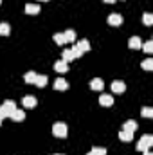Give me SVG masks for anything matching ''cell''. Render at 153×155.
<instances>
[{
  "mask_svg": "<svg viewBox=\"0 0 153 155\" xmlns=\"http://www.w3.org/2000/svg\"><path fill=\"white\" fill-rule=\"evenodd\" d=\"M119 139H121V141H124V143H130V141L133 139V134H130V132H124V130H121V134H119Z\"/></svg>",
  "mask_w": 153,
  "mask_h": 155,
  "instance_id": "d6986e66",
  "label": "cell"
},
{
  "mask_svg": "<svg viewBox=\"0 0 153 155\" xmlns=\"http://www.w3.org/2000/svg\"><path fill=\"white\" fill-rule=\"evenodd\" d=\"M72 60H74L72 51H70V49H65V51H63V61H67V63H69V61H72Z\"/></svg>",
  "mask_w": 153,
  "mask_h": 155,
  "instance_id": "7402d4cb",
  "label": "cell"
},
{
  "mask_svg": "<svg viewBox=\"0 0 153 155\" xmlns=\"http://www.w3.org/2000/svg\"><path fill=\"white\" fill-rule=\"evenodd\" d=\"M36 78H38V74H36L34 71H29V72H25V74H24V81H25V83H34V81H36Z\"/></svg>",
  "mask_w": 153,
  "mask_h": 155,
  "instance_id": "2e32d148",
  "label": "cell"
},
{
  "mask_svg": "<svg viewBox=\"0 0 153 155\" xmlns=\"http://www.w3.org/2000/svg\"><path fill=\"white\" fill-rule=\"evenodd\" d=\"M126 90V85L122 83V81H114L112 83V92H115V94H122Z\"/></svg>",
  "mask_w": 153,
  "mask_h": 155,
  "instance_id": "8fae6325",
  "label": "cell"
},
{
  "mask_svg": "<svg viewBox=\"0 0 153 155\" xmlns=\"http://www.w3.org/2000/svg\"><path fill=\"white\" fill-rule=\"evenodd\" d=\"M141 114H142V117H153V108L151 107H144Z\"/></svg>",
  "mask_w": 153,
  "mask_h": 155,
  "instance_id": "4316f807",
  "label": "cell"
},
{
  "mask_svg": "<svg viewBox=\"0 0 153 155\" xmlns=\"http://www.w3.org/2000/svg\"><path fill=\"white\" fill-rule=\"evenodd\" d=\"M22 105H24L25 108H34V107H36V97H34V96H25V97L22 99Z\"/></svg>",
  "mask_w": 153,
  "mask_h": 155,
  "instance_id": "52a82bcc",
  "label": "cell"
},
{
  "mask_svg": "<svg viewBox=\"0 0 153 155\" xmlns=\"http://www.w3.org/2000/svg\"><path fill=\"white\" fill-rule=\"evenodd\" d=\"M40 11H41V7L36 5V4H27V5H25V13H27V15H38Z\"/></svg>",
  "mask_w": 153,
  "mask_h": 155,
  "instance_id": "4fadbf2b",
  "label": "cell"
},
{
  "mask_svg": "<svg viewBox=\"0 0 153 155\" xmlns=\"http://www.w3.org/2000/svg\"><path fill=\"white\" fill-rule=\"evenodd\" d=\"M0 124H2V119H0Z\"/></svg>",
  "mask_w": 153,
  "mask_h": 155,
  "instance_id": "d6a6232c",
  "label": "cell"
},
{
  "mask_svg": "<svg viewBox=\"0 0 153 155\" xmlns=\"http://www.w3.org/2000/svg\"><path fill=\"white\" fill-rule=\"evenodd\" d=\"M141 47H142V51H144V52L151 54V52H153V40H148V41H146V43H142Z\"/></svg>",
  "mask_w": 153,
  "mask_h": 155,
  "instance_id": "44dd1931",
  "label": "cell"
},
{
  "mask_svg": "<svg viewBox=\"0 0 153 155\" xmlns=\"http://www.w3.org/2000/svg\"><path fill=\"white\" fill-rule=\"evenodd\" d=\"M63 38H65V43L67 41H76V31L74 29H67L63 33Z\"/></svg>",
  "mask_w": 153,
  "mask_h": 155,
  "instance_id": "9a60e30c",
  "label": "cell"
},
{
  "mask_svg": "<svg viewBox=\"0 0 153 155\" xmlns=\"http://www.w3.org/2000/svg\"><path fill=\"white\" fill-rule=\"evenodd\" d=\"M40 2H47V0H40Z\"/></svg>",
  "mask_w": 153,
  "mask_h": 155,
  "instance_id": "1f68e13d",
  "label": "cell"
},
{
  "mask_svg": "<svg viewBox=\"0 0 153 155\" xmlns=\"http://www.w3.org/2000/svg\"><path fill=\"white\" fill-rule=\"evenodd\" d=\"M128 45H130V49H141L142 40L139 38V36H132V38H130V41H128Z\"/></svg>",
  "mask_w": 153,
  "mask_h": 155,
  "instance_id": "5bb4252c",
  "label": "cell"
},
{
  "mask_svg": "<svg viewBox=\"0 0 153 155\" xmlns=\"http://www.w3.org/2000/svg\"><path fill=\"white\" fill-rule=\"evenodd\" d=\"M76 45L79 47V49H81V51H83V52L90 51V41H88V40H79V41H77Z\"/></svg>",
  "mask_w": 153,
  "mask_h": 155,
  "instance_id": "ffe728a7",
  "label": "cell"
},
{
  "mask_svg": "<svg viewBox=\"0 0 153 155\" xmlns=\"http://www.w3.org/2000/svg\"><path fill=\"white\" fill-rule=\"evenodd\" d=\"M70 51H72V54H74V60H76V58H81V56L85 54V52H83V51H81V49H79L77 45H74V47H72Z\"/></svg>",
  "mask_w": 153,
  "mask_h": 155,
  "instance_id": "484cf974",
  "label": "cell"
},
{
  "mask_svg": "<svg viewBox=\"0 0 153 155\" xmlns=\"http://www.w3.org/2000/svg\"><path fill=\"white\" fill-rule=\"evenodd\" d=\"M54 88H56V90H67V88H69V83H67L63 78H58V79L54 81Z\"/></svg>",
  "mask_w": 153,
  "mask_h": 155,
  "instance_id": "7c38bea8",
  "label": "cell"
},
{
  "mask_svg": "<svg viewBox=\"0 0 153 155\" xmlns=\"http://www.w3.org/2000/svg\"><path fill=\"white\" fill-rule=\"evenodd\" d=\"M47 83H49V78L45 76V74H40V76L36 78V81H34V85H36V87H40V88H43Z\"/></svg>",
  "mask_w": 153,
  "mask_h": 155,
  "instance_id": "e0dca14e",
  "label": "cell"
},
{
  "mask_svg": "<svg viewBox=\"0 0 153 155\" xmlns=\"http://www.w3.org/2000/svg\"><path fill=\"white\" fill-rule=\"evenodd\" d=\"M108 24H110V25H121V24H122V16H121L119 13L108 15Z\"/></svg>",
  "mask_w": 153,
  "mask_h": 155,
  "instance_id": "ba28073f",
  "label": "cell"
},
{
  "mask_svg": "<svg viewBox=\"0 0 153 155\" xmlns=\"http://www.w3.org/2000/svg\"><path fill=\"white\" fill-rule=\"evenodd\" d=\"M151 146H153V135H150V134L142 135L141 141L137 143V150H139V152H146V150H150Z\"/></svg>",
  "mask_w": 153,
  "mask_h": 155,
  "instance_id": "7a4b0ae2",
  "label": "cell"
},
{
  "mask_svg": "<svg viewBox=\"0 0 153 155\" xmlns=\"http://www.w3.org/2000/svg\"><path fill=\"white\" fill-rule=\"evenodd\" d=\"M106 4H115V0H105Z\"/></svg>",
  "mask_w": 153,
  "mask_h": 155,
  "instance_id": "f546056e",
  "label": "cell"
},
{
  "mask_svg": "<svg viewBox=\"0 0 153 155\" xmlns=\"http://www.w3.org/2000/svg\"><path fill=\"white\" fill-rule=\"evenodd\" d=\"M86 155H94V153H92V152H88V153H86Z\"/></svg>",
  "mask_w": 153,
  "mask_h": 155,
  "instance_id": "4dcf8cb0",
  "label": "cell"
},
{
  "mask_svg": "<svg viewBox=\"0 0 153 155\" xmlns=\"http://www.w3.org/2000/svg\"><path fill=\"white\" fill-rule=\"evenodd\" d=\"M141 67H142L144 71H153V60H151V58H148V60H144V61L141 63Z\"/></svg>",
  "mask_w": 153,
  "mask_h": 155,
  "instance_id": "603a6c76",
  "label": "cell"
},
{
  "mask_svg": "<svg viewBox=\"0 0 153 155\" xmlns=\"http://www.w3.org/2000/svg\"><path fill=\"white\" fill-rule=\"evenodd\" d=\"M90 152L94 155H106V148H103V146H94Z\"/></svg>",
  "mask_w": 153,
  "mask_h": 155,
  "instance_id": "d4e9b609",
  "label": "cell"
},
{
  "mask_svg": "<svg viewBox=\"0 0 153 155\" xmlns=\"http://www.w3.org/2000/svg\"><path fill=\"white\" fill-rule=\"evenodd\" d=\"M99 105L101 107H112L114 105V97L110 94H101L99 96Z\"/></svg>",
  "mask_w": 153,
  "mask_h": 155,
  "instance_id": "5b68a950",
  "label": "cell"
},
{
  "mask_svg": "<svg viewBox=\"0 0 153 155\" xmlns=\"http://www.w3.org/2000/svg\"><path fill=\"white\" fill-rule=\"evenodd\" d=\"M52 134H54L56 137L63 139V137H67V135H69V126H67L65 123H56V124L52 126Z\"/></svg>",
  "mask_w": 153,
  "mask_h": 155,
  "instance_id": "3957f363",
  "label": "cell"
},
{
  "mask_svg": "<svg viewBox=\"0 0 153 155\" xmlns=\"http://www.w3.org/2000/svg\"><path fill=\"white\" fill-rule=\"evenodd\" d=\"M90 88L96 90V92H101V90L105 88V81H103L101 78H94V79L90 81Z\"/></svg>",
  "mask_w": 153,
  "mask_h": 155,
  "instance_id": "277c9868",
  "label": "cell"
},
{
  "mask_svg": "<svg viewBox=\"0 0 153 155\" xmlns=\"http://www.w3.org/2000/svg\"><path fill=\"white\" fill-rule=\"evenodd\" d=\"M9 33H11V25L2 22L0 24V36H9Z\"/></svg>",
  "mask_w": 153,
  "mask_h": 155,
  "instance_id": "ac0fdd59",
  "label": "cell"
},
{
  "mask_svg": "<svg viewBox=\"0 0 153 155\" xmlns=\"http://www.w3.org/2000/svg\"><path fill=\"white\" fill-rule=\"evenodd\" d=\"M9 117H11L13 121H16V123H20V121H24V119H25V112H24L22 108H16V110H15V112H13V114H11Z\"/></svg>",
  "mask_w": 153,
  "mask_h": 155,
  "instance_id": "9c48e42d",
  "label": "cell"
},
{
  "mask_svg": "<svg viewBox=\"0 0 153 155\" xmlns=\"http://www.w3.org/2000/svg\"><path fill=\"white\" fill-rule=\"evenodd\" d=\"M122 130H124V132L133 134V132L137 130V121H132V119H130V121H126V123L122 124Z\"/></svg>",
  "mask_w": 153,
  "mask_h": 155,
  "instance_id": "30bf717a",
  "label": "cell"
},
{
  "mask_svg": "<svg viewBox=\"0 0 153 155\" xmlns=\"http://www.w3.org/2000/svg\"><path fill=\"white\" fill-rule=\"evenodd\" d=\"M142 22H144V25H151L153 24V15L151 13H144V15H142Z\"/></svg>",
  "mask_w": 153,
  "mask_h": 155,
  "instance_id": "cb8c5ba5",
  "label": "cell"
},
{
  "mask_svg": "<svg viewBox=\"0 0 153 155\" xmlns=\"http://www.w3.org/2000/svg\"><path fill=\"white\" fill-rule=\"evenodd\" d=\"M54 71H56V72H60V74H65V72L69 71V63H67V61H63V60H60V61H56V63H54Z\"/></svg>",
  "mask_w": 153,
  "mask_h": 155,
  "instance_id": "8992f818",
  "label": "cell"
},
{
  "mask_svg": "<svg viewBox=\"0 0 153 155\" xmlns=\"http://www.w3.org/2000/svg\"><path fill=\"white\" fill-rule=\"evenodd\" d=\"M54 41H56L58 45H63V43H65V38H63V33H56V35H54Z\"/></svg>",
  "mask_w": 153,
  "mask_h": 155,
  "instance_id": "83f0119b",
  "label": "cell"
},
{
  "mask_svg": "<svg viewBox=\"0 0 153 155\" xmlns=\"http://www.w3.org/2000/svg\"><path fill=\"white\" fill-rule=\"evenodd\" d=\"M142 155H153V153L150 152V150H146V152H142Z\"/></svg>",
  "mask_w": 153,
  "mask_h": 155,
  "instance_id": "f1b7e54d",
  "label": "cell"
},
{
  "mask_svg": "<svg viewBox=\"0 0 153 155\" xmlns=\"http://www.w3.org/2000/svg\"><path fill=\"white\" fill-rule=\"evenodd\" d=\"M16 110V103L15 101H4L2 105H0V119H5V117H9L13 112Z\"/></svg>",
  "mask_w": 153,
  "mask_h": 155,
  "instance_id": "6da1fadb",
  "label": "cell"
},
{
  "mask_svg": "<svg viewBox=\"0 0 153 155\" xmlns=\"http://www.w3.org/2000/svg\"><path fill=\"white\" fill-rule=\"evenodd\" d=\"M0 4H2V0H0Z\"/></svg>",
  "mask_w": 153,
  "mask_h": 155,
  "instance_id": "836d02e7",
  "label": "cell"
}]
</instances>
